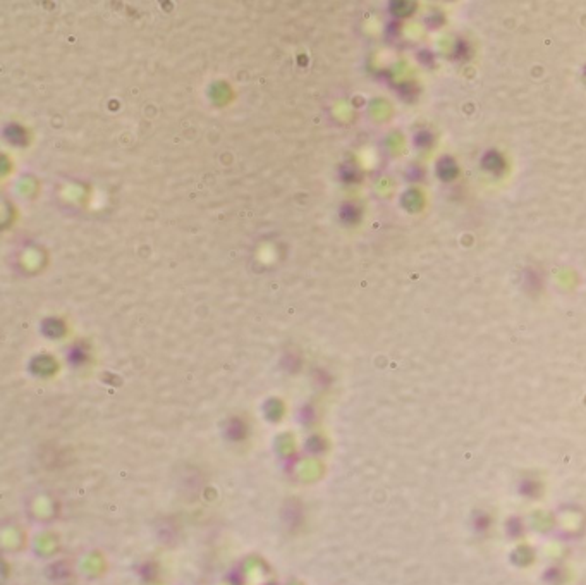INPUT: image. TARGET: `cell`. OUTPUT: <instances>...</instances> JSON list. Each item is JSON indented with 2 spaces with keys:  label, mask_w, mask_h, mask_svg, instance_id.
Segmentation results:
<instances>
[{
  "label": "cell",
  "mask_w": 586,
  "mask_h": 585,
  "mask_svg": "<svg viewBox=\"0 0 586 585\" xmlns=\"http://www.w3.org/2000/svg\"><path fill=\"white\" fill-rule=\"evenodd\" d=\"M481 164H483V167L487 169V170L499 174L500 170L504 169V158H502V155L497 153L495 150H490V152L485 153L483 162H481Z\"/></svg>",
  "instance_id": "obj_1"
},
{
  "label": "cell",
  "mask_w": 586,
  "mask_h": 585,
  "mask_svg": "<svg viewBox=\"0 0 586 585\" xmlns=\"http://www.w3.org/2000/svg\"><path fill=\"white\" fill-rule=\"evenodd\" d=\"M437 172H438V176L442 177V179L444 181H451V179H454V177L457 176V165H456V162L452 160V158H442L440 162H438V165H437Z\"/></svg>",
  "instance_id": "obj_2"
},
{
  "label": "cell",
  "mask_w": 586,
  "mask_h": 585,
  "mask_svg": "<svg viewBox=\"0 0 586 585\" xmlns=\"http://www.w3.org/2000/svg\"><path fill=\"white\" fill-rule=\"evenodd\" d=\"M469 50H471V48H469V45H468L464 40L457 41V46H456V57H457V59H461V60L468 59V57L471 55V52H469Z\"/></svg>",
  "instance_id": "obj_3"
},
{
  "label": "cell",
  "mask_w": 586,
  "mask_h": 585,
  "mask_svg": "<svg viewBox=\"0 0 586 585\" xmlns=\"http://www.w3.org/2000/svg\"><path fill=\"white\" fill-rule=\"evenodd\" d=\"M416 141L420 143L421 146H423V145H430V141H432V134H428V133H420V134H418V138H416Z\"/></svg>",
  "instance_id": "obj_4"
}]
</instances>
